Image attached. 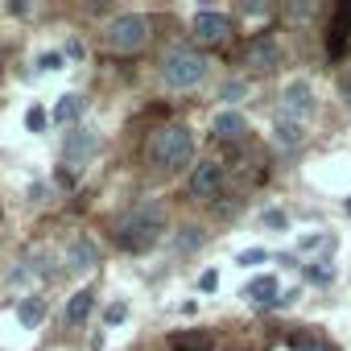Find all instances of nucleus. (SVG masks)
<instances>
[{
  "label": "nucleus",
  "mask_w": 351,
  "mask_h": 351,
  "mask_svg": "<svg viewBox=\"0 0 351 351\" xmlns=\"http://www.w3.org/2000/svg\"><path fill=\"white\" fill-rule=\"evenodd\" d=\"M165 236V211L161 207H136L116 223V244L124 252H149Z\"/></svg>",
  "instance_id": "nucleus-1"
},
{
  "label": "nucleus",
  "mask_w": 351,
  "mask_h": 351,
  "mask_svg": "<svg viewBox=\"0 0 351 351\" xmlns=\"http://www.w3.org/2000/svg\"><path fill=\"white\" fill-rule=\"evenodd\" d=\"M195 157V136H191V128L186 124H165V128H157L153 132V141H149V161L157 165V169H182L186 161Z\"/></svg>",
  "instance_id": "nucleus-2"
},
{
  "label": "nucleus",
  "mask_w": 351,
  "mask_h": 351,
  "mask_svg": "<svg viewBox=\"0 0 351 351\" xmlns=\"http://www.w3.org/2000/svg\"><path fill=\"white\" fill-rule=\"evenodd\" d=\"M161 79L173 87V91H191L207 79V58L191 46H169L165 58H161Z\"/></svg>",
  "instance_id": "nucleus-3"
},
{
  "label": "nucleus",
  "mask_w": 351,
  "mask_h": 351,
  "mask_svg": "<svg viewBox=\"0 0 351 351\" xmlns=\"http://www.w3.org/2000/svg\"><path fill=\"white\" fill-rule=\"evenodd\" d=\"M145 42H149V17H141V13H120L104 29V46L116 50V54H132Z\"/></svg>",
  "instance_id": "nucleus-4"
},
{
  "label": "nucleus",
  "mask_w": 351,
  "mask_h": 351,
  "mask_svg": "<svg viewBox=\"0 0 351 351\" xmlns=\"http://www.w3.org/2000/svg\"><path fill=\"white\" fill-rule=\"evenodd\" d=\"M314 108H318V99H314V87H310L306 79H293V83L281 87V116H285V120L306 124V120L314 116Z\"/></svg>",
  "instance_id": "nucleus-5"
},
{
  "label": "nucleus",
  "mask_w": 351,
  "mask_h": 351,
  "mask_svg": "<svg viewBox=\"0 0 351 351\" xmlns=\"http://www.w3.org/2000/svg\"><path fill=\"white\" fill-rule=\"evenodd\" d=\"M244 66H248L252 75L277 71V66H281V42H277L273 34H256V38L244 46Z\"/></svg>",
  "instance_id": "nucleus-6"
},
{
  "label": "nucleus",
  "mask_w": 351,
  "mask_h": 351,
  "mask_svg": "<svg viewBox=\"0 0 351 351\" xmlns=\"http://www.w3.org/2000/svg\"><path fill=\"white\" fill-rule=\"evenodd\" d=\"M195 38L203 42V46H223L228 38H232V17L228 13H215V9H203V13H195Z\"/></svg>",
  "instance_id": "nucleus-7"
},
{
  "label": "nucleus",
  "mask_w": 351,
  "mask_h": 351,
  "mask_svg": "<svg viewBox=\"0 0 351 351\" xmlns=\"http://www.w3.org/2000/svg\"><path fill=\"white\" fill-rule=\"evenodd\" d=\"M223 191V165L219 161H199L191 173V195L195 199H215Z\"/></svg>",
  "instance_id": "nucleus-8"
},
{
  "label": "nucleus",
  "mask_w": 351,
  "mask_h": 351,
  "mask_svg": "<svg viewBox=\"0 0 351 351\" xmlns=\"http://www.w3.org/2000/svg\"><path fill=\"white\" fill-rule=\"evenodd\" d=\"M95 265H99L95 240H91V236H75V240L66 244V269H71V273H91Z\"/></svg>",
  "instance_id": "nucleus-9"
},
{
  "label": "nucleus",
  "mask_w": 351,
  "mask_h": 351,
  "mask_svg": "<svg viewBox=\"0 0 351 351\" xmlns=\"http://www.w3.org/2000/svg\"><path fill=\"white\" fill-rule=\"evenodd\" d=\"M273 145H277L281 153H293V149H302V145H306V124L277 116V128H273Z\"/></svg>",
  "instance_id": "nucleus-10"
},
{
  "label": "nucleus",
  "mask_w": 351,
  "mask_h": 351,
  "mask_svg": "<svg viewBox=\"0 0 351 351\" xmlns=\"http://www.w3.org/2000/svg\"><path fill=\"white\" fill-rule=\"evenodd\" d=\"M211 132H215L219 141H240V136L248 132V120H244L240 112H219V116L211 120Z\"/></svg>",
  "instance_id": "nucleus-11"
},
{
  "label": "nucleus",
  "mask_w": 351,
  "mask_h": 351,
  "mask_svg": "<svg viewBox=\"0 0 351 351\" xmlns=\"http://www.w3.org/2000/svg\"><path fill=\"white\" fill-rule=\"evenodd\" d=\"M91 310H95V293H91V289H75L71 302H66V322L79 326V322L91 318Z\"/></svg>",
  "instance_id": "nucleus-12"
},
{
  "label": "nucleus",
  "mask_w": 351,
  "mask_h": 351,
  "mask_svg": "<svg viewBox=\"0 0 351 351\" xmlns=\"http://www.w3.org/2000/svg\"><path fill=\"white\" fill-rule=\"evenodd\" d=\"M42 318H46V298H21L17 302V322L21 326H42Z\"/></svg>",
  "instance_id": "nucleus-13"
},
{
  "label": "nucleus",
  "mask_w": 351,
  "mask_h": 351,
  "mask_svg": "<svg viewBox=\"0 0 351 351\" xmlns=\"http://www.w3.org/2000/svg\"><path fill=\"white\" fill-rule=\"evenodd\" d=\"M79 116H83V95H62V99L54 104V112H50L54 124H75Z\"/></svg>",
  "instance_id": "nucleus-14"
},
{
  "label": "nucleus",
  "mask_w": 351,
  "mask_h": 351,
  "mask_svg": "<svg viewBox=\"0 0 351 351\" xmlns=\"http://www.w3.org/2000/svg\"><path fill=\"white\" fill-rule=\"evenodd\" d=\"M244 298L269 306V302H277V281H273V277H252V281L244 285Z\"/></svg>",
  "instance_id": "nucleus-15"
},
{
  "label": "nucleus",
  "mask_w": 351,
  "mask_h": 351,
  "mask_svg": "<svg viewBox=\"0 0 351 351\" xmlns=\"http://www.w3.org/2000/svg\"><path fill=\"white\" fill-rule=\"evenodd\" d=\"M95 132H71V141H66V161H79V157H91L95 153Z\"/></svg>",
  "instance_id": "nucleus-16"
},
{
  "label": "nucleus",
  "mask_w": 351,
  "mask_h": 351,
  "mask_svg": "<svg viewBox=\"0 0 351 351\" xmlns=\"http://www.w3.org/2000/svg\"><path fill=\"white\" fill-rule=\"evenodd\" d=\"M173 347H178V351H211V335H203V330H182V335H173Z\"/></svg>",
  "instance_id": "nucleus-17"
},
{
  "label": "nucleus",
  "mask_w": 351,
  "mask_h": 351,
  "mask_svg": "<svg viewBox=\"0 0 351 351\" xmlns=\"http://www.w3.org/2000/svg\"><path fill=\"white\" fill-rule=\"evenodd\" d=\"M203 244V232L199 228H186V236H178V252H191V248H199Z\"/></svg>",
  "instance_id": "nucleus-18"
},
{
  "label": "nucleus",
  "mask_w": 351,
  "mask_h": 351,
  "mask_svg": "<svg viewBox=\"0 0 351 351\" xmlns=\"http://www.w3.org/2000/svg\"><path fill=\"white\" fill-rule=\"evenodd\" d=\"M58 66H62V54H58V50L38 54V71H58Z\"/></svg>",
  "instance_id": "nucleus-19"
},
{
  "label": "nucleus",
  "mask_w": 351,
  "mask_h": 351,
  "mask_svg": "<svg viewBox=\"0 0 351 351\" xmlns=\"http://www.w3.org/2000/svg\"><path fill=\"white\" fill-rule=\"evenodd\" d=\"M104 318H108V322L116 326V322H124V318H128V306H124V302H112V306L104 310Z\"/></svg>",
  "instance_id": "nucleus-20"
},
{
  "label": "nucleus",
  "mask_w": 351,
  "mask_h": 351,
  "mask_svg": "<svg viewBox=\"0 0 351 351\" xmlns=\"http://www.w3.org/2000/svg\"><path fill=\"white\" fill-rule=\"evenodd\" d=\"M265 228H281V232H285V228H289V215H285V211H265Z\"/></svg>",
  "instance_id": "nucleus-21"
},
{
  "label": "nucleus",
  "mask_w": 351,
  "mask_h": 351,
  "mask_svg": "<svg viewBox=\"0 0 351 351\" xmlns=\"http://www.w3.org/2000/svg\"><path fill=\"white\" fill-rule=\"evenodd\" d=\"M25 124H29L34 132H38V128H46V112H42V108H29V116H25Z\"/></svg>",
  "instance_id": "nucleus-22"
},
{
  "label": "nucleus",
  "mask_w": 351,
  "mask_h": 351,
  "mask_svg": "<svg viewBox=\"0 0 351 351\" xmlns=\"http://www.w3.org/2000/svg\"><path fill=\"white\" fill-rule=\"evenodd\" d=\"M265 256H269L265 248H248V252H240V265H261Z\"/></svg>",
  "instance_id": "nucleus-23"
},
{
  "label": "nucleus",
  "mask_w": 351,
  "mask_h": 351,
  "mask_svg": "<svg viewBox=\"0 0 351 351\" xmlns=\"http://www.w3.org/2000/svg\"><path fill=\"white\" fill-rule=\"evenodd\" d=\"M215 285H219V273H215V269H207V273L199 277V289H215Z\"/></svg>",
  "instance_id": "nucleus-24"
},
{
  "label": "nucleus",
  "mask_w": 351,
  "mask_h": 351,
  "mask_svg": "<svg viewBox=\"0 0 351 351\" xmlns=\"http://www.w3.org/2000/svg\"><path fill=\"white\" fill-rule=\"evenodd\" d=\"M244 91H248V87H244V83H228V87H223V99H240V95H244Z\"/></svg>",
  "instance_id": "nucleus-25"
},
{
  "label": "nucleus",
  "mask_w": 351,
  "mask_h": 351,
  "mask_svg": "<svg viewBox=\"0 0 351 351\" xmlns=\"http://www.w3.org/2000/svg\"><path fill=\"white\" fill-rule=\"evenodd\" d=\"M339 91H343V95L351 99V75H343V79H339Z\"/></svg>",
  "instance_id": "nucleus-26"
},
{
  "label": "nucleus",
  "mask_w": 351,
  "mask_h": 351,
  "mask_svg": "<svg viewBox=\"0 0 351 351\" xmlns=\"http://www.w3.org/2000/svg\"><path fill=\"white\" fill-rule=\"evenodd\" d=\"M302 351H326V343H302Z\"/></svg>",
  "instance_id": "nucleus-27"
},
{
  "label": "nucleus",
  "mask_w": 351,
  "mask_h": 351,
  "mask_svg": "<svg viewBox=\"0 0 351 351\" xmlns=\"http://www.w3.org/2000/svg\"><path fill=\"white\" fill-rule=\"evenodd\" d=\"M0 58H5V46H0Z\"/></svg>",
  "instance_id": "nucleus-28"
}]
</instances>
